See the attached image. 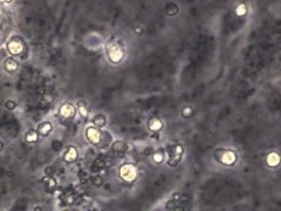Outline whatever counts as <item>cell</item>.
<instances>
[{
	"instance_id": "cell-15",
	"label": "cell",
	"mask_w": 281,
	"mask_h": 211,
	"mask_svg": "<svg viewBox=\"0 0 281 211\" xmlns=\"http://www.w3.org/2000/svg\"><path fill=\"white\" fill-rule=\"evenodd\" d=\"M44 183H45V188L48 191H53V189L56 188V181L53 177H45L44 178Z\"/></svg>"
},
{
	"instance_id": "cell-23",
	"label": "cell",
	"mask_w": 281,
	"mask_h": 211,
	"mask_svg": "<svg viewBox=\"0 0 281 211\" xmlns=\"http://www.w3.org/2000/svg\"><path fill=\"white\" fill-rule=\"evenodd\" d=\"M65 201H66V204H72L75 201V196L74 195H66L65 196Z\"/></svg>"
},
{
	"instance_id": "cell-3",
	"label": "cell",
	"mask_w": 281,
	"mask_h": 211,
	"mask_svg": "<svg viewBox=\"0 0 281 211\" xmlns=\"http://www.w3.org/2000/svg\"><path fill=\"white\" fill-rule=\"evenodd\" d=\"M167 164L170 166H176L181 161L182 154H183V148L180 144H174L167 148Z\"/></svg>"
},
{
	"instance_id": "cell-22",
	"label": "cell",
	"mask_w": 281,
	"mask_h": 211,
	"mask_svg": "<svg viewBox=\"0 0 281 211\" xmlns=\"http://www.w3.org/2000/svg\"><path fill=\"white\" fill-rule=\"evenodd\" d=\"M5 108H6L7 110H14V109L16 108V103H15V101H10V100H9V101H6V103H5Z\"/></svg>"
},
{
	"instance_id": "cell-9",
	"label": "cell",
	"mask_w": 281,
	"mask_h": 211,
	"mask_svg": "<svg viewBox=\"0 0 281 211\" xmlns=\"http://www.w3.org/2000/svg\"><path fill=\"white\" fill-rule=\"evenodd\" d=\"M77 156H78V154H77L76 148H74V147H69V148H67V150H66L65 154H64L62 159H64V161H65V162L71 164V162H75V161L77 160Z\"/></svg>"
},
{
	"instance_id": "cell-14",
	"label": "cell",
	"mask_w": 281,
	"mask_h": 211,
	"mask_svg": "<svg viewBox=\"0 0 281 211\" xmlns=\"http://www.w3.org/2000/svg\"><path fill=\"white\" fill-rule=\"evenodd\" d=\"M38 135H39V132H36V131H28L26 135H25V139L28 142V143H36L38 140Z\"/></svg>"
},
{
	"instance_id": "cell-1",
	"label": "cell",
	"mask_w": 281,
	"mask_h": 211,
	"mask_svg": "<svg viewBox=\"0 0 281 211\" xmlns=\"http://www.w3.org/2000/svg\"><path fill=\"white\" fill-rule=\"evenodd\" d=\"M106 56L113 64H119L125 56L123 45L119 40H110L106 44Z\"/></svg>"
},
{
	"instance_id": "cell-20",
	"label": "cell",
	"mask_w": 281,
	"mask_h": 211,
	"mask_svg": "<svg viewBox=\"0 0 281 211\" xmlns=\"http://www.w3.org/2000/svg\"><path fill=\"white\" fill-rule=\"evenodd\" d=\"M246 12H247V9H246V5H244V4H240V5L236 7V14H237L239 16H243Z\"/></svg>"
},
{
	"instance_id": "cell-7",
	"label": "cell",
	"mask_w": 281,
	"mask_h": 211,
	"mask_svg": "<svg viewBox=\"0 0 281 211\" xmlns=\"http://www.w3.org/2000/svg\"><path fill=\"white\" fill-rule=\"evenodd\" d=\"M75 115H76V109L70 103H65L59 109V116L64 120H71L75 117Z\"/></svg>"
},
{
	"instance_id": "cell-5",
	"label": "cell",
	"mask_w": 281,
	"mask_h": 211,
	"mask_svg": "<svg viewBox=\"0 0 281 211\" xmlns=\"http://www.w3.org/2000/svg\"><path fill=\"white\" fill-rule=\"evenodd\" d=\"M6 48H7V51L14 56H21L23 53H26V45L20 38L11 39L7 43Z\"/></svg>"
},
{
	"instance_id": "cell-16",
	"label": "cell",
	"mask_w": 281,
	"mask_h": 211,
	"mask_svg": "<svg viewBox=\"0 0 281 211\" xmlns=\"http://www.w3.org/2000/svg\"><path fill=\"white\" fill-rule=\"evenodd\" d=\"M113 149H114V152L122 153V152H125V150L127 149V144H126L123 140H118V142H115V143L113 144Z\"/></svg>"
},
{
	"instance_id": "cell-6",
	"label": "cell",
	"mask_w": 281,
	"mask_h": 211,
	"mask_svg": "<svg viewBox=\"0 0 281 211\" xmlns=\"http://www.w3.org/2000/svg\"><path fill=\"white\" fill-rule=\"evenodd\" d=\"M86 137L93 145H100L104 133H101V131L97 127H88L86 130Z\"/></svg>"
},
{
	"instance_id": "cell-17",
	"label": "cell",
	"mask_w": 281,
	"mask_h": 211,
	"mask_svg": "<svg viewBox=\"0 0 281 211\" xmlns=\"http://www.w3.org/2000/svg\"><path fill=\"white\" fill-rule=\"evenodd\" d=\"M93 123L97 126V127H104L105 123H106V120H105V116L104 115H96L94 118H93Z\"/></svg>"
},
{
	"instance_id": "cell-24",
	"label": "cell",
	"mask_w": 281,
	"mask_h": 211,
	"mask_svg": "<svg viewBox=\"0 0 281 211\" xmlns=\"http://www.w3.org/2000/svg\"><path fill=\"white\" fill-rule=\"evenodd\" d=\"M43 99H44V101H45V103H51L54 98H53V95H49V94H47V95L43 96Z\"/></svg>"
},
{
	"instance_id": "cell-18",
	"label": "cell",
	"mask_w": 281,
	"mask_h": 211,
	"mask_svg": "<svg viewBox=\"0 0 281 211\" xmlns=\"http://www.w3.org/2000/svg\"><path fill=\"white\" fill-rule=\"evenodd\" d=\"M165 159V152L164 150H158L153 154V161L155 164H161Z\"/></svg>"
},
{
	"instance_id": "cell-26",
	"label": "cell",
	"mask_w": 281,
	"mask_h": 211,
	"mask_svg": "<svg viewBox=\"0 0 281 211\" xmlns=\"http://www.w3.org/2000/svg\"><path fill=\"white\" fill-rule=\"evenodd\" d=\"M2 1H4V2H10L11 0H2Z\"/></svg>"
},
{
	"instance_id": "cell-12",
	"label": "cell",
	"mask_w": 281,
	"mask_h": 211,
	"mask_svg": "<svg viewBox=\"0 0 281 211\" xmlns=\"http://www.w3.org/2000/svg\"><path fill=\"white\" fill-rule=\"evenodd\" d=\"M51 131H53V126L50 122H43L38 126V132L42 137H47L48 134H50Z\"/></svg>"
},
{
	"instance_id": "cell-19",
	"label": "cell",
	"mask_w": 281,
	"mask_h": 211,
	"mask_svg": "<svg viewBox=\"0 0 281 211\" xmlns=\"http://www.w3.org/2000/svg\"><path fill=\"white\" fill-rule=\"evenodd\" d=\"M192 115H193V109H192V108H190V106L183 108V110H182V116H183L185 118L191 117Z\"/></svg>"
},
{
	"instance_id": "cell-4",
	"label": "cell",
	"mask_w": 281,
	"mask_h": 211,
	"mask_svg": "<svg viewBox=\"0 0 281 211\" xmlns=\"http://www.w3.org/2000/svg\"><path fill=\"white\" fill-rule=\"evenodd\" d=\"M119 174H120V177L125 182L131 183V182L136 181V178L138 176V171H137V169H136L135 165H132V164H125V165H122L120 167Z\"/></svg>"
},
{
	"instance_id": "cell-2",
	"label": "cell",
	"mask_w": 281,
	"mask_h": 211,
	"mask_svg": "<svg viewBox=\"0 0 281 211\" xmlns=\"http://www.w3.org/2000/svg\"><path fill=\"white\" fill-rule=\"evenodd\" d=\"M216 161H219L220 164L225 165V166H232L236 164L237 161V154L232 149H218L215 154H214Z\"/></svg>"
},
{
	"instance_id": "cell-8",
	"label": "cell",
	"mask_w": 281,
	"mask_h": 211,
	"mask_svg": "<svg viewBox=\"0 0 281 211\" xmlns=\"http://www.w3.org/2000/svg\"><path fill=\"white\" fill-rule=\"evenodd\" d=\"M265 162L269 167H278L281 162V156L276 152H271L266 155Z\"/></svg>"
},
{
	"instance_id": "cell-11",
	"label": "cell",
	"mask_w": 281,
	"mask_h": 211,
	"mask_svg": "<svg viewBox=\"0 0 281 211\" xmlns=\"http://www.w3.org/2000/svg\"><path fill=\"white\" fill-rule=\"evenodd\" d=\"M4 68H5V71H7L9 73H14V72H16L17 70H19V64H17V61L15 60V59H6L5 60V62H4Z\"/></svg>"
},
{
	"instance_id": "cell-13",
	"label": "cell",
	"mask_w": 281,
	"mask_h": 211,
	"mask_svg": "<svg viewBox=\"0 0 281 211\" xmlns=\"http://www.w3.org/2000/svg\"><path fill=\"white\" fill-rule=\"evenodd\" d=\"M77 108H78V111H80V115L83 117V118H88V116H89V110H88V108L86 106V104L83 103V101H78V104H77Z\"/></svg>"
},
{
	"instance_id": "cell-25",
	"label": "cell",
	"mask_w": 281,
	"mask_h": 211,
	"mask_svg": "<svg viewBox=\"0 0 281 211\" xmlns=\"http://www.w3.org/2000/svg\"><path fill=\"white\" fill-rule=\"evenodd\" d=\"M180 196H181V195L179 194V193H175V194L172 195V200H174V201H176V200H180Z\"/></svg>"
},
{
	"instance_id": "cell-10",
	"label": "cell",
	"mask_w": 281,
	"mask_h": 211,
	"mask_svg": "<svg viewBox=\"0 0 281 211\" xmlns=\"http://www.w3.org/2000/svg\"><path fill=\"white\" fill-rule=\"evenodd\" d=\"M147 126H148V128H149L152 132H160L161 130H163V126H164V125H163L160 118H158V117H152V118L148 121Z\"/></svg>"
},
{
	"instance_id": "cell-21",
	"label": "cell",
	"mask_w": 281,
	"mask_h": 211,
	"mask_svg": "<svg viewBox=\"0 0 281 211\" xmlns=\"http://www.w3.org/2000/svg\"><path fill=\"white\" fill-rule=\"evenodd\" d=\"M92 182H93V184H94L96 187H99V186L103 184V177H100V176H96V177L92 179Z\"/></svg>"
}]
</instances>
